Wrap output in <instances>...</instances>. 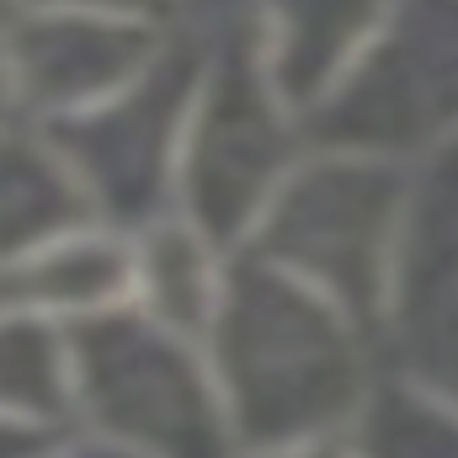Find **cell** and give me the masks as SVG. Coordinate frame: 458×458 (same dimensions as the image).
Masks as SVG:
<instances>
[{"instance_id": "cell-8", "label": "cell", "mask_w": 458, "mask_h": 458, "mask_svg": "<svg viewBox=\"0 0 458 458\" xmlns=\"http://www.w3.org/2000/svg\"><path fill=\"white\" fill-rule=\"evenodd\" d=\"M384 32V0H267V81L293 107H320Z\"/></svg>"}, {"instance_id": "cell-9", "label": "cell", "mask_w": 458, "mask_h": 458, "mask_svg": "<svg viewBox=\"0 0 458 458\" xmlns=\"http://www.w3.org/2000/svg\"><path fill=\"white\" fill-rule=\"evenodd\" d=\"M128 272H133L128 250H117L107 240H59L43 256H32V267L11 272V304L32 299V304L91 315L128 288Z\"/></svg>"}, {"instance_id": "cell-1", "label": "cell", "mask_w": 458, "mask_h": 458, "mask_svg": "<svg viewBox=\"0 0 458 458\" xmlns=\"http://www.w3.org/2000/svg\"><path fill=\"white\" fill-rule=\"evenodd\" d=\"M219 352L245 427L272 437L304 432L352 394L342 315L272 261H250L229 277L219 299Z\"/></svg>"}, {"instance_id": "cell-5", "label": "cell", "mask_w": 458, "mask_h": 458, "mask_svg": "<svg viewBox=\"0 0 458 458\" xmlns=\"http://www.w3.org/2000/svg\"><path fill=\"white\" fill-rule=\"evenodd\" d=\"M81 389L117 432L171 458H219L208 384L192 357L144 320H97L81 336Z\"/></svg>"}, {"instance_id": "cell-2", "label": "cell", "mask_w": 458, "mask_h": 458, "mask_svg": "<svg viewBox=\"0 0 458 458\" xmlns=\"http://www.w3.org/2000/svg\"><path fill=\"white\" fill-rule=\"evenodd\" d=\"M400 198L405 182L384 160H362L357 149L310 160L267 208L261 261L342 299L346 310H368L384 288V250L400 225Z\"/></svg>"}, {"instance_id": "cell-12", "label": "cell", "mask_w": 458, "mask_h": 458, "mask_svg": "<svg viewBox=\"0 0 458 458\" xmlns=\"http://www.w3.org/2000/svg\"><path fill=\"white\" fill-rule=\"evenodd\" d=\"M32 5H48V11H97V16H133V21H149V11L160 0H32Z\"/></svg>"}, {"instance_id": "cell-6", "label": "cell", "mask_w": 458, "mask_h": 458, "mask_svg": "<svg viewBox=\"0 0 458 458\" xmlns=\"http://www.w3.org/2000/svg\"><path fill=\"white\" fill-rule=\"evenodd\" d=\"M187 86H192V64L182 54L155 59L128 91H117L113 102L91 107L75 128H64L70 165L91 198H102L117 214H139L160 198L171 128L182 117Z\"/></svg>"}, {"instance_id": "cell-4", "label": "cell", "mask_w": 458, "mask_h": 458, "mask_svg": "<svg viewBox=\"0 0 458 458\" xmlns=\"http://www.w3.org/2000/svg\"><path fill=\"white\" fill-rule=\"evenodd\" d=\"M272 97L277 86L250 75L245 59H225L203 86L187 149V208L203 240H234L272 192H283L277 182L293 160V139Z\"/></svg>"}, {"instance_id": "cell-3", "label": "cell", "mask_w": 458, "mask_h": 458, "mask_svg": "<svg viewBox=\"0 0 458 458\" xmlns=\"http://www.w3.org/2000/svg\"><path fill=\"white\" fill-rule=\"evenodd\" d=\"M315 128L342 149H421L458 128V0H405Z\"/></svg>"}, {"instance_id": "cell-10", "label": "cell", "mask_w": 458, "mask_h": 458, "mask_svg": "<svg viewBox=\"0 0 458 458\" xmlns=\"http://www.w3.org/2000/svg\"><path fill=\"white\" fill-rule=\"evenodd\" d=\"M5 214H11V245H27V240H48V234H64L75 225V214H86V182L75 176V165H59L48 160L38 144H11V160H5Z\"/></svg>"}, {"instance_id": "cell-7", "label": "cell", "mask_w": 458, "mask_h": 458, "mask_svg": "<svg viewBox=\"0 0 458 458\" xmlns=\"http://www.w3.org/2000/svg\"><path fill=\"white\" fill-rule=\"evenodd\" d=\"M155 59V32L133 16L32 5V16L11 32V64L32 107L43 102L64 113H91L113 102L117 91H128Z\"/></svg>"}, {"instance_id": "cell-11", "label": "cell", "mask_w": 458, "mask_h": 458, "mask_svg": "<svg viewBox=\"0 0 458 458\" xmlns=\"http://www.w3.org/2000/svg\"><path fill=\"white\" fill-rule=\"evenodd\" d=\"M144 277L160 293V320L208 315L214 310V277H208V240L187 234H155L144 256Z\"/></svg>"}]
</instances>
